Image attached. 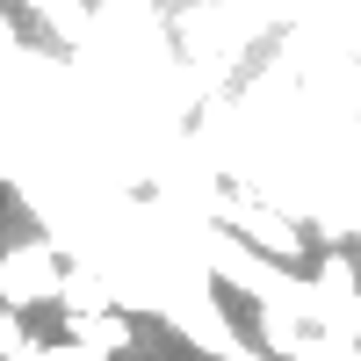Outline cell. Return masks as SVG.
I'll list each match as a JSON object with an SVG mask.
<instances>
[{
    "instance_id": "obj_1",
    "label": "cell",
    "mask_w": 361,
    "mask_h": 361,
    "mask_svg": "<svg viewBox=\"0 0 361 361\" xmlns=\"http://www.w3.org/2000/svg\"><path fill=\"white\" fill-rule=\"evenodd\" d=\"M66 275L73 260L58 253V238H29V246L0 253V311H44V304H66Z\"/></svg>"
},
{
    "instance_id": "obj_2",
    "label": "cell",
    "mask_w": 361,
    "mask_h": 361,
    "mask_svg": "<svg viewBox=\"0 0 361 361\" xmlns=\"http://www.w3.org/2000/svg\"><path fill=\"white\" fill-rule=\"evenodd\" d=\"M224 217L238 224V238H246L260 260H275V267H296V260H304V231H296L282 209H267V202H224Z\"/></svg>"
}]
</instances>
